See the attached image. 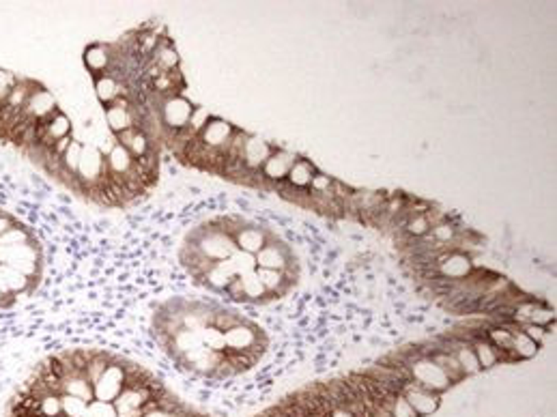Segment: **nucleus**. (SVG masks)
Listing matches in <instances>:
<instances>
[{
	"label": "nucleus",
	"instance_id": "20e7f679",
	"mask_svg": "<svg viewBox=\"0 0 557 417\" xmlns=\"http://www.w3.org/2000/svg\"><path fill=\"white\" fill-rule=\"evenodd\" d=\"M297 162V158L293 155V153H288V151H276L274 149V153L269 155V160L265 162V166L261 168V175H263V185H267V187H276V183H282V181H286V175H288V170L293 168V164Z\"/></svg>",
	"mask_w": 557,
	"mask_h": 417
},
{
	"label": "nucleus",
	"instance_id": "9d476101",
	"mask_svg": "<svg viewBox=\"0 0 557 417\" xmlns=\"http://www.w3.org/2000/svg\"><path fill=\"white\" fill-rule=\"evenodd\" d=\"M84 63H86L88 71L93 73V78L105 73V69L110 67V50H108V46H101V43L88 46L86 52H84Z\"/></svg>",
	"mask_w": 557,
	"mask_h": 417
},
{
	"label": "nucleus",
	"instance_id": "f8f14e48",
	"mask_svg": "<svg viewBox=\"0 0 557 417\" xmlns=\"http://www.w3.org/2000/svg\"><path fill=\"white\" fill-rule=\"evenodd\" d=\"M235 245L246 254H259L267 245V239L265 232L259 228H241L235 237Z\"/></svg>",
	"mask_w": 557,
	"mask_h": 417
},
{
	"label": "nucleus",
	"instance_id": "4468645a",
	"mask_svg": "<svg viewBox=\"0 0 557 417\" xmlns=\"http://www.w3.org/2000/svg\"><path fill=\"white\" fill-rule=\"evenodd\" d=\"M256 267L259 269H274V271H284L288 267L286 254L278 245H265L256 254Z\"/></svg>",
	"mask_w": 557,
	"mask_h": 417
},
{
	"label": "nucleus",
	"instance_id": "6ab92c4d",
	"mask_svg": "<svg viewBox=\"0 0 557 417\" xmlns=\"http://www.w3.org/2000/svg\"><path fill=\"white\" fill-rule=\"evenodd\" d=\"M24 243H31V235L20 226H14L5 235H0V247H14V245H24Z\"/></svg>",
	"mask_w": 557,
	"mask_h": 417
},
{
	"label": "nucleus",
	"instance_id": "1a4fd4ad",
	"mask_svg": "<svg viewBox=\"0 0 557 417\" xmlns=\"http://www.w3.org/2000/svg\"><path fill=\"white\" fill-rule=\"evenodd\" d=\"M117 140H119L117 145L125 147V149L136 158V160H138V158H145L147 153L153 151V147H151V138H149L145 131L136 129V127H130V129L117 133Z\"/></svg>",
	"mask_w": 557,
	"mask_h": 417
},
{
	"label": "nucleus",
	"instance_id": "f257e3e1",
	"mask_svg": "<svg viewBox=\"0 0 557 417\" xmlns=\"http://www.w3.org/2000/svg\"><path fill=\"white\" fill-rule=\"evenodd\" d=\"M233 133H235V127L231 125V123H227V120H222V118H209V123L202 127V131L196 135L198 140L207 147V149H211V151H219V153H227V149H229V145H231V138H233Z\"/></svg>",
	"mask_w": 557,
	"mask_h": 417
},
{
	"label": "nucleus",
	"instance_id": "2eb2a0df",
	"mask_svg": "<svg viewBox=\"0 0 557 417\" xmlns=\"http://www.w3.org/2000/svg\"><path fill=\"white\" fill-rule=\"evenodd\" d=\"M472 349H474V353H476V357H478L480 368H493V366L499 364L497 351H495V346H493L489 340H478V342L472 344Z\"/></svg>",
	"mask_w": 557,
	"mask_h": 417
},
{
	"label": "nucleus",
	"instance_id": "4be33fe9",
	"mask_svg": "<svg viewBox=\"0 0 557 417\" xmlns=\"http://www.w3.org/2000/svg\"><path fill=\"white\" fill-rule=\"evenodd\" d=\"M553 321H555L553 310H548V308L536 304V306L531 308V314H529V321H527V323H531V325H540V327H546V325H551Z\"/></svg>",
	"mask_w": 557,
	"mask_h": 417
},
{
	"label": "nucleus",
	"instance_id": "aec40b11",
	"mask_svg": "<svg viewBox=\"0 0 557 417\" xmlns=\"http://www.w3.org/2000/svg\"><path fill=\"white\" fill-rule=\"evenodd\" d=\"M400 232H407V235L413 237V239L426 237V235L430 232V222H428L426 213H424V215H415L413 220H409V224H407L405 230H400Z\"/></svg>",
	"mask_w": 557,
	"mask_h": 417
},
{
	"label": "nucleus",
	"instance_id": "a211bd4d",
	"mask_svg": "<svg viewBox=\"0 0 557 417\" xmlns=\"http://www.w3.org/2000/svg\"><path fill=\"white\" fill-rule=\"evenodd\" d=\"M256 277L261 280V284L265 287V291H278V287L284 284V273H282V271H274V269H256Z\"/></svg>",
	"mask_w": 557,
	"mask_h": 417
},
{
	"label": "nucleus",
	"instance_id": "b1692460",
	"mask_svg": "<svg viewBox=\"0 0 557 417\" xmlns=\"http://www.w3.org/2000/svg\"><path fill=\"white\" fill-rule=\"evenodd\" d=\"M331 177H327V175H321V173H316L314 177H312V183H310V192H314V194H325V192H329V187H331Z\"/></svg>",
	"mask_w": 557,
	"mask_h": 417
},
{
	"label": "nucleus",
	"instance_id": "39448f33",
	"mask_svg": "<svg viewBox=\"0 0 557 417\" xmlns=\"http://www.w3.org/2000/svg\"><path fill=\"white\" fill-rule=\"evenodd\" d=\"M400 396L413 406V411H415L417 415H428V413H432V411L439 406V396H437L434 391H430V389L420 387L415 381L405 383Z\"/></svg>",
	"mask_w": 557,
	"mask_h": 417
},
{
	"label": "nucleus",
	"instance_id": "a878e982",
	"mask_svg": "<svg viewBox=\"0 0 557 417\" xmlns=\"http://www.w3.org/2000/svg\"><path fill=\"white\" fill-rule=\"evenodd\" d=\"M329 417H353V415L349 411H345V408H333Z\"/></svg>",
	"mask_w": 557,
	"mask_h": 417
},
{
	"label": "nucleus",
	"instance_id": "393cba45",
	"mask_svg": "<svg viewBox=\"0 0 557 417\" xmlns=\"http://www.w3.org/2000/svg\"><path fill=\"white\" fill-rule=\"evenodd\" d=\"M16 226V222L7 215V213H0V235H5L7 230H11Z\"/></svg>",
	"mask_w": 557,
	"mask_h": 417
},
{
	"label": "nucleus",
	"instance_id": "dca6fc26",
	"mask_svg": "<svg viewBox=\"0 0 557 417\" xmlns=\"http://www.w3.org/2000/svg\"><path fill=\"white\" fill-rule=\"evenodd\" d=\"M512 351L519 359H529L538 353V344L533 340H529L523 331L512 334Z\"/></svg>",
	"mask_w": 557,
	"mask_h": 417
},
{
	"label": "nucleus",
	"instance_id": "6e6552de",
	"mask_svg": "<svg viewBox=\"0 0 557 417\" xmlns=\"http://www.w3.org/2000/svg\"><path fill=\"white\" fill-rule=\"evenodd\" d=\"M95 93L99 97L101 103L110 105L115 103L119 97H130V91H127V84L125 82H119L117 78L113 76H95Z\"/></svg>",
	"mask_w": 557,
	"mask_h": 417
},
{
	"label": "nucleus",
	"instance_id": "412c9836",
	"mask_svg": "<svg viewBox=\"0 0 557 417\" xmlns=\"http://www.w3.org/2000/svg\"><path fill=\"white\" fill-rule=\"evenodd\" d=\"M241 284H244V297H263L265 295V287L261 284V280L256 277V273H244L241 277Z\"/></svg>",
	"mask_w": 557,
	"mask_h": 417
},
{
	"label": "nucleus",
	"instance_id": "423d86ee",
	"mask_svg": "<svg viewBox=\"0 0 557 417\" xmlns=\"http://www.w3.org/2000/svg\"><path fill=\"white\" fill-rule=\"evenodd\" d=\"M271 153H274V149L265 140H261V138H256V135H248L241 158H244V164H246L248 170L261 173V168L265 166V162L269 160Z\"/></svg>",
	"mask_w": 557,
	"mask_h": 417
},
{
	"label": "nucleus",
	"instance_id": "ddd939ff",
	"mask_svg": "<svg viewBox=\"0 0 557 417\" xmlns=\"http://www.w3.org/2000/svg\"><path fill=\"white\" fill-rule=\"evenodd\" d=\"M314 175H316V170H314V166H312L310 162L297 160V162L293 164V168L288 170V175H286V183H288L291 187H295V190H308Z\"/></svg>",
	"mask_w": 557,
	"mask_h": 417
},
{
	"label": "nucleus",
	"instance_id": "7ed1b4c3",
	"mask_svg": "<svg viewBox=\"0 0 557 417\" xmlns=\"http://www.w3.org/2000/svg\"><path fill=\"white\" fill-rule=\"evenodd\" d=\"M411 376H413V381H415L420 387L430 389V391H434V393L443 391L445 387H450V381L445 379V374L432 364L430 357L417 359V361L411 366Z\"/></svg>",
	"mask_w": 557,
	"mask_h": 417
},
{
	"label": "nucleus",
	"instance_id": "0eeeda50",
	"mask_svg": "<svg viewBox=\"0 0 557 417\" xmlns=\"http://www.w3.org/2000/svg\"><path fill=\"white\" fill-rule=\"evenodd\" d=\"M437 269L439 275L448 277V280H463V277H467L474 271V264H472V256H467L465 252H452Z\"/></svg>",
	"mask_w": 557,
	"mask_h": 417
},
{
	"label": "nucleus",
	"instance_id": "f03ea898",
	"mask_svg": "<svg viewBox=\"0 0 557 417\" xmlns=\"http://www.w3.org/2000/svg\"><path fill=\"white\" fill-rule=\"evenodd\" d=\"M196 252H200L207 260H227L237 252V245L224 230H211L202 235Z\"/></svg>",
	"mask_w": 557,
	"mask_h": 417
},
{
	"label": "nucleus",
	"instance_id": "5701e85b",
	"mask_svg": "<svg viewBox=\"0 0 557 417\" xmlns=\"http://www.w3.org/2000/svg\"><path fill=\"white\" fill-rule=\"evenodd\" d=\"M387 411L392 413V417H420V415L413 411V406H411L402 396H396V398L392 400V404H390Z\"/></svg>",
	"mask_w": 557,
	"mask_h": 417
},
{
	"label": "nucleus",
	"instance_id": "f3484780",
	"mask_svg": "<svg viewBox=\"0 0 557 417\" xmlns=\"http://www.w3.org/2000/svg\"><path fill=\"white\" fill-rule=\"evenodd\" d=\"M454 355H457V359H459V364H461V370L465 372V376L478 374V372L482 370L480 364H478V357H476V353H474V349H472L469 344H465L463 349H459Z\"/></svg>",
	"mask_w": 557,
	"mask_h": 417
},
{
	"label": "nucleus",
	"instance_id": "9b49d317",
	"mask_svg": "<svg viewBox=\"0 0 557 417\" xmlns=\"http://www.w3.org/2000/svg\"><path fill=\"white\" fill-rule=\"evenodd\" d=\"M430 359H432V364L445 374V379L450 381V385L465 379V372L461 370V364H459L457 355H452V353H434Z\"/></svg>",
	"mask_w": 557,
	"mask_h": 417
}]
</instances>
